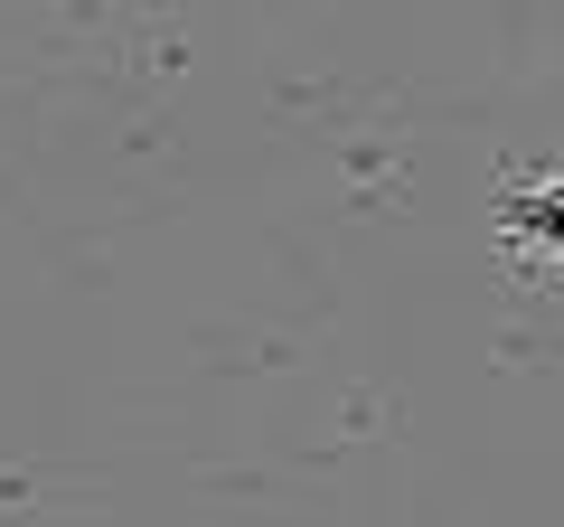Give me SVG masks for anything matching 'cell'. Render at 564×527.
<instances>
[{
  "label": "cell",
  "instance_id": "6da1fadb",
  "mask_svg": "<svg viewBox=\"0 0 564 527\" xmlns=\"http://www.w3.org/2000/svg\"><path fill=\"white\" fill-rule=\"evenodd\" d=\"M499 245L536 273H564V180H536V189H508L499 198Z\"/></svg>",
  "mask_w": 564,
  "mask_h": 527
}]
</instances>
